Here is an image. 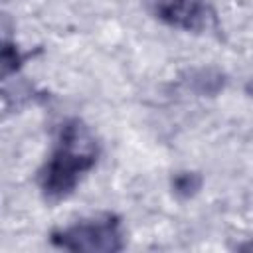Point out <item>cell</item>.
<instances>
[{
	"label": "cell",
	"mask_w": 253,
	"mask_h": 253,
	"mask_svg": "<svg viewBox=\"0 0 253 253\" xmlns=\"http://www.w3.org/2000/svg\"><path fill=\"white\" fill-rule=\"evenodd\" d=\"M97 160V142L89 128L79 121H69L61 128L57 148L47 162L42 188L51 200H61L73 192L83 172H87Z\"/></svg>",
	"instance_id": "1"
},
{
	"label": "cell",
	"mask_w": 253,
	"mask_h": 253,
	"mask_svg": "<svg viewBox=\"0 0 253 253\" xmlns=\"http://www.w3.org/2000/svg\"><path fill=\"white\" fill-rule=\"evenodd\" d=\"M51 241L71 251H119L123 247L119 221L111 215L53 233Z\"/></svg>",
	"instance_id": "2"
},
{
	"label": "cell",
	"mask_w": 253,
	"mask_h": 253,
	"mask_svg": "<svg viewBox=\"0 0 253 253\" xmlns=\"http://www.w3.org/2000/svg\"><path fill=\"white\" fill-rule=\"evenodd\" d=\"M156 16L182 30H204L208 26L210 10L206 0H152Z\"/></svg>",
	"instance_id": "3"
}]
</instances>
